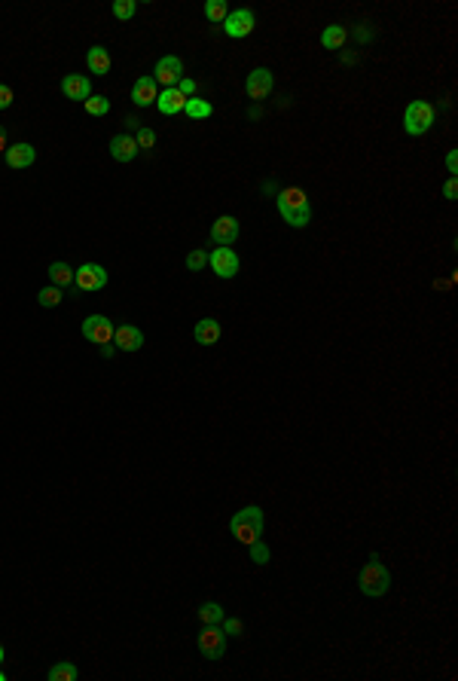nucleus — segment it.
Here are the masks:
<instances>
[{
    "label": "nucleus",
    "instance_id": "f03ea898",
    "mask_svg": "<svg viewBox=\"0 0 458 681\" xmlns=\"http://www.w3.org/2000/svg\"><path fill=\"white\" fill-rule=\"evenodd\" d=\"M358 587H361V593L370 599H379L391 589V572L385 568L379 553H370V562H366L358 574Z\"/></svg>",
    "mask_w": 458,
    "mask_h": 681
},
{
    "label": "nucleus",
    "instance_id": "2eb2a0df",
    "mask_svg": "<svg viewBox=\"0 0 458 681\" xmlns=\"http://www.w3.org/2000/svg\"><path fill=\"white\" fill-rule=\"evenodd\" d=\"M61 92H65V98H70V101H86L92 95V80L83 77V74H67L65 80H61Z\"/></svg>",
    "mask_w": 458,
    "mask_h": 681
},
{
    "label": "nucleus",
    "instance_id": "ea45409f",
    "mask_svg": "<svg viewBox=\"0 0 458 681\" xmlns=\"http://www.w3.org/2000/svg\"><path fill=\"white\" fill-rule=\"evenodd\" d=\"M0 663H4V648H0Z\"/></svg>",
    "mask_w": 458,
    "mask_h": 681
},
{
    "label": "nucleus",
    "instance_id": "393cba45",
    "mask_svg": "<svg viewBox=\"0 0 458 681\" xmlns=\"http://www.w3.org/2000/svg\"><path fill=\"white\" fill-rule=\"evenodd\" d=\"M227 16H229L227 0H208V4H205V18H208V22L223 25V22H227Z\"/></svg>",
    "mask_w": 458,
    "mask_h": 681
},
{
    "label": "nucleus",
    "instance_id": "f8f14e48",
    "mask_svg": "<svg viewBox=\"0 0 458 681\" xmlns=\"http://www.w3.org/2000/svg\"><path fill=\"white\" fill-rule=\"evenodd\" d=\"M239 239V220L232 217V214H223L214 220V227H211V241L217 248H229L232 241Z\"/></svg>",
    "mask_w": 458,
    "mask_h": 681
},
{
    "label": "nucleus",
    "instance_id": "7c9ffc66",
    "mask_svg": "<svg viewBox=\"0 0 458 681\" xmlns=\"http://www.w3.org/2000/svg\"><path fill=\"white\" fill-rule=\"evenodd\" d=\"M251 547V562H257V565H266L269 562V547L263 544V541H253V544H248Z\"/></svg>",
    "mask_w": 458,
    "mask_h": 681
},
{
    "label": "nucleus",
    "instance_id": "412c9836",
    "mask_svg": "<svg viewBox=\"0 0 458 681\" xmlns=\"http://www.w3.org/2000/svg\"><path fill=\"white\" fill-rule=\"evenodd\" d=\"M192 337H196L199 345H214V342H220V324L214 321V318H202L196 324V330H192Z\"/></svg>",
    "mask_w": 458,
    "mask_h": 681
},
{
    "label": "nucleus",
    "instance_id": "6ab92c4d",
    "mask_svg": "<svg viewBox=\"0 0 458 681\" xmlns=\"http://www.w3.org/2000/svg\"><path fill=\"white\" fill-rule=\"evenodd\" d=\"M86 67H89V74H98V77L110 74V53L104 46H92L86 53Z\"/></svg>",
    "mask_w": 458,
    "mask_h": 681
},
{
    "label": "nucleus",
    "instance_id": "72a5a7b5",
    "mask_svg": "<svg viewBox=\"0 0 458 681\" xmlns=\"http://www.w3.org/2000/svg\"><path fill=\"white\" fill-rule=\"evenodd\" d=\"M13 98H16L13 89H9L6 83H0V110H6L9 104H13Z\"/></svg>",
    "mask_w": 458,
    "mask_h": 681
},
{
    "label": "nucleus",
    "instance_id": "a211bd4d",
    "mask_svg": "<svg viewBox=\"0 0 458 681\" xmlns=\"http://www.w3.org/2000/svg\"><path fill=\"white\" fill-rule=\"evenodd\" d=\"M183 104H187V98H183L178 89H162L159 98H156V107H159V114H165V116H178L183 114Z\"/></svg>",
    "mask_w": 458,
    "mask_h": 681
},
{
    "label": "nucleus",
    "instance_id": "4468645a",
    "mask_svg": "<svg viewBox=\"0 0 458 681\" xmlns=\"http://www.w3.org/2000/svg\"><path fill=\"white\" fill-rule=\"evenodd\" d=\"M156 98H159L156 80L153 77L135 80V86H131V101H135V107H150V104H156Z\"/></svg>",
    "mask_w": 458,
    "mask_h": 681
},
{
    "label": "nucleus",
    "instance_id": "f3484780",
    "mask_svg": "<svg viewBox=\"0 0 458 681\" xmlns=\"http://www.w3.org/2000/svg\"><path fill=\"white\" fill-rule=\"evenodd\" d=\"M110 156H114L116 162H131V159L138 156V141L131 138V135L110 138Z\"/></svg>",
    "mask_w": 458,
    "mask_h": 681
},
{
    "label": "nucleus",
    "instance_id": "b1692460",
    "mask_svg": "<svg viewBox=\"0 0 458 681\" xmlns=\"http://www.w3.org/2000/svg\"><path fill=\"white\" fill-rule=\"evenodd\" d=\"M183 114L190 119H208L214 114V107L208 104L205 98H187V104H183Z\"/></svg>",
    "mask_w": 458,
    "mask_h": 681
},
{
    "label": "nucleus",
    "instance_id": "39448f33",
    "mask_svg": "<svg viewBox=\"0 0 458 681\" xmlns=\"http://www.w3.org/2000/svg\"><path fill=\"white\" fill-rule=\"evenodd\" d=\"M208 266L214 269L217 278H236L239 269H241V260L232 248H217L214 254H208Z\"/></svg>",
    "mask_w": 458,
    "mask_h": 681
},
{
    "label": "nucleus",
    "instance_id": "1a4fd4ad",
    "mask_svg": "<svg viewBox=\"0 0 458 681\" xmlns=\"http://www.w3.org/2000/svg\"><path fill=\"white\" fill-rule=\"evenodd\" d=\"M114 321L104 318V315H89V318L83 321V337L89 342H95V345H107V342H114Z\"/></svg>",
    "mask_w": 458,
    "mask_h": 681
},
{
    "label": "nucleus",
    "instance_id": "58836bf2",
    "mask_svg": "<svg viewBox=\"0 0 458 681\" xmlns=\"http://www.w3.org/2000/svg\"><path fill=\"white\" fill-rule=\"evenodd\" d=\"M126 126L138 131V129H141V119H138V116H129V119H126Z\"/></svg>",
    "mask_w": 458,
    "mask_h": 681
},
{
    "label": "nucleus",
    "instance_id": "4be33fe9",
    "mask_svg": "<svg viewBox=\"0 0 458 681\" xmlns=\"http://www.w3.org/2000/svg\"><path fill=\"white\" fill-rule=\"evenodd\" d=\"M345 40H349V34H345L342 25H330V28H324V31H321V46L324 49H342Z\"/></svg>",
    "mask_w": 458,
    "mask_h": 681
},
{
    "label": "nucleus",
    "instance_id": "473e14b6",
    "mask_svg": "<svg viewBox=\"0 0 458 681\" xmlns=\"http://www.w3.org/2000/svg\"><path fill=\"white\" fill-rule=\"evenodd\" d=\"M175 89H178V92H180L183 98H196V83H192V80H187V77H183Z\"/></svg>",
    "mask_w": 458,
    "mask_h": 681
},
{
    "label": "nucleus",
    "instance_id": "c9c22d12",
    "mask_svg": "<svg viewBox=\"0 0 458 681\" xmlns=\"http://www.w3.org/2000/svg\"><path fill=\"white\" fill-rule=\"evenodd\" d=\"M443 196H446V199H458V184H455V178H449V180H446Z\"/></svg>",
    "mask_w": 458,
    "mask_h": 681
},
{
    "label": "nucleus",
    "instance_id": "20e7f679",
    "mask_svg": "<svg viewBox=\"0 0 458 681\" xmlns=\"http://www.w3.org/2000/svg\"><path fill=\"white\" fill-rule=\"evenodd\" d=\"M434 123H437V110H434V104H427V101H413V104L403 110V129H406V135H413V138L431 131Z\"/></svg>",
    "mask_w": 458,
    "mask_h": 681
},
{
    "label": "nucleus",
    "instance_id": "a878e982",
    "mask_svg": "<svg viewBox=\"0 0 458 681\" xmlns=\"http://www.w3.org/2000/svg\"><path fill=\"white\" fill-rule=\"evenodd\" d=\"M77 666L74 663H67V660H61V663H55L53 669H49V681H77Z\"/></svg>",
    "mask_w": 458,
    "mask_h": 681
},
{
    "label": "nucleus",
    "instance_id": "cd10ccee",
    "mask_svg": "<svg viewBox=\"0 0 458 681\" xmlns=\"http://www.w3.org/2000/svg\"><path fill=\"white\" fill-rule=\"evenodd\" d=\"M83 104H86V114H92V116H107L110 114V101L104 95H89Z\"/></svg>",
    "mask_w": 458,
    "mask_h": 681
},
{
    "label": "nucleus",
    "instance_id": "bb28decb",
    "mask_svg": "<svg viewBox=\"0 0 458 681\" xmlns=\"http://www.w3.org/2000/svg\"><path fill=\"white\" fill-rule=\"evenodd\" d=\"M61 300H65V290H58L55 284H49V288H43V290L37 293V303H40L43 309H55Z\"/></svg>",
    "mask_w": 458,
    "mask_h": 681
},
{
    "label": "nucleus",
    "instance_id": "9b49d317",
    "mask_svg": "<svg viewBox=\"0 0 458 681\" xmlns=\"http://www.w3.org/2000/svg\"><path fill=\"white\" fill-rule=\"evenodd\" d=\"M253 25H257V18H253L251 9H236V13L227 16V22H223V31H227L232 40H241L253 31Z\"/></svg>",
    "mask_w": 458,
    "mask_h": 681
},
{
    "label": "nucleus",
    "instance_id": "6e6552de",
    "mask_svg": "<svg viewBox=\"0 0 458 681\" xmlns=\"http://www.w3.org/2000/svg\"><path fill=\"white\" fill-rule=\"evenodd\" d=\"M153 80H156V86L162 83L165 89H175L183 80V62L178 55H162L156 67H153Z\"/></svg>",
    "mask_w": 458,
    "mask_h": 681
},
{
    "label": "nucleus",
    "instance_id": "c85d7f7f",
    "mask_svg": "<svg viewBox=\"0 0 458 681\" xmlns=\"http://www.w3.org/2000/svg\"><path fill=\"white\" fill-rule=\"evenodd\" d=\"M135 13H138V4H135V0H116V4H114V16L119 18V22H129V18L135 16Z\"/></svg>",
    "mask_w": 458,
    "mask_h": 681
},
{
    "label": "nucleus",
    "instance_id": "7ed1b4c3",
    "mask_svg": "<svg viewBox=\"0 0 458 681\" xmlns=\"http://www.w3.org/2000/svg\"><path fill=\"white\" fill-rule=\"evenodd\" d=\"M263 525H266V516H263L260 507H241V511L229 520V532H232L236 541L253 544V541H260Z\"/></svg>",
    "mask_w": 458,
    "mask_h": 681
},
{
    "label": "nucleus",
    "instance_id": "f257e3e1",
    "mask_svg": "<svg viewBox=\"0 0 458 681\" xmlns=\"http://www.w3.org/2000/svg\"><path fill=\"white\" fill-rule=\"evenodd\" d=\"M278 214L284 217L288 227H309L312 220V208H309V196L300 190V187H288L278 192Z\"/></svg>",
    "mask_w": 458,
    "mask_h": 681
},
{
    "label": "nucleus",
    "instance_id": "a19ab883",
    "mask_svg": "<svg viewBox=\"0 0 458 681\" xmlns=\"http://www.w3.org/2000/svg\"><path fill=\"white\" fill-rule=\"evenodd\" d=\"M0 681H6V675H4V672H0Z\"/></svg>",
    "mask_w": 458,
    "mask_h": 681
},
{
    "label": "nucleus",
    "instance_id": "0eeeda50",
    "mask_svg": "<svg viewBox=\"0 0 458 681\" xmlns=\"http://www.w3.org/2000/svg\"><path fill=\"white\" fill-rule=\"evenodd\" d=\"M74 288L80 290H101L107 288V269L98 263H83L74 269Z\"/></svg>",
    "mask_w": 458,
    "mask_h": 681
},
{
    "label": "nucleus",
    "instance_id": "2f4dec72",
    "mask_svg": "<svg viewBox=\"0 0 458 681\" xmlns=\"http://www.w3.org/2000/svg\"><path fill=\"white\" fill-rule=\"evenodd\" d=\"M135 141H138V150H150L153 144H156V131L147 129V126H141L138 135H135Z\"/></svg>",
    "mask_w": 458,
    "mask_h": 681
},
{
    "label": "nucleus",
    "instance_id": "c756f323",
    "mask_svg": "<svg viewBox=\"0 0 458 681\" xmlns=\"http://www.w3.org/2000/svg\"><path fill=\"white\" fill-rule=\"evenodd\" d=\"M208 266V254L205 251H190L187 254V269L190 272H202Z\"/></svg>",
    "mask_w": 458,
    "mask_h": 681
},
{
    "label": "nucleus",
    "instance_id": "e433bc0d",
    "mask_svg": "<svg viewBox=\"0 0 458 681\" xmlns=\"http://www.w3.org/2000/svg\"><path fill=\"white\" fill-rule=\"evenodd\" d=\"M446 168H449V171H452V178H455V171H458V153H455V150H452L449 156H446Z\"/></svg>",
    "mask_w": 458,
    "mask_h": 681
},
{
    "label": "nucleus",
    "instance_id": "dca6fc26",
    "mask_svg": "<svg viewBox=\"0 0 458 681\" xmlns=\"http://www.w3.org/2000/svg\"><path fill=\"white\" fill-rule=\"evenodd\" d=\"M4 159H6V165L9 168H16V171H25V168H31L34 165V159H37V153H34V147L31 144H13V147H6V153H4Z\"/></svg>",
    "mask_w": 458,
    "mask_h": 681
},
{
    "label": "nucleus",
    "instance_id": "aec40b11",
    "mask_svg": "<svg viewBox=\"0 0 458 681\" xmlns=\"http://www.w3.org/2000/svg\"><path fill=\"white\" fill-rule=\"evenodd\" d=\"M49 281L55 284L58 290H67V288H74V266H67V263H49Z\"/></svg>",
    "mask_w": 458,
    "mask_h": 681
},
{
    "label": "nucleus",
    "instance_id": "423d86ee",
    "mask_svg": "<svg viewBox=\"0 0 458 681\" xmlns=\"http://www.w3.org/2000/svg\"><path fill=\"white\" fill-rule=\"evenodd\" d=\"M199 650H202V657L205 660H220L223 654H227V633H223L220 626H205L199 633Z\"/></svg>",
    "mask_w": 458,
    "mask_h": 681
},
{
    "label": "nucleus",
    "instance_id": "4c0bfd02",
    "mask_svg": "<svg viewBox=\"0 0 458 681\" xmlns=\"http://www.w3.org/2000/svg\"><path fill=\"white\" fill-rule=\"evenodd\" d=\"M6 147H9V144H6V129L0 126V153H6Z\"/></svg>",
    "mask_w": 458,
    "mask_h": 681
},
{
    "label": "nucleus",
    "instance_id": "f704fd0d",
    "mask_svg": "<svg viewBox=\"0 0 458 681\" xmlns=\"http://www.w3.org/2000/svg\"><path fill=\"white\" fill-rule=\"evenodd\" d=\"M220 623H223V633H227V636H239V633H241V623H239V620H227V617H223Z\"/></svg>",
    "mask_w": 458,
    "mask_h": 681
},
{
    "label": "nucleus",
    "instance_id": "ddd939ff",
    "mask_svg": "<svg viewBox=\"0 0 458 681\" xmlns=\"http://www.w3.org/2000/svg\"><path fill=\"white\" fill-rule=\"evenodd\" d=\"M114 349L119 352H138L144 349V333L141 327H131V324H122V327L114 330Z\"/></svg>",
    "mask_w": 458,
    "mask_h": 681
},
{
    "label": "nucleus",
    "instance_id": "5701e85b",
    "mask_svg": "<svg viewBox=\"0 0 458 681\" xmlns=\"http://www.w3.org/2000/svg\"><path fill=\"white\" fill-rule=\"evenodd\" d=\"M196 617H199L205 626H220V620L227 617V614H223V608H220L217 602H202L199 611H196Z\"/></svg>",
    "mask_w": 458,
    "mask_h": 681
},
{
    "label": "nucleus",
    "instance_id": "9d476101",
    "mask_svg": "<svg viewBox=\"0 0 458 681\" xmlns=\"http://www.w3.org/2000/svg\"><path fill=\"white\" fill-rule=\"evenodd\" d=\"M272 86H275V77H272L269 67H253L251 74H248V83H244V89H248V98H253V101L269 98Z\"/></svg>",
    "mask_w": 458,
    "mask_h": 681
}]
</instances>
